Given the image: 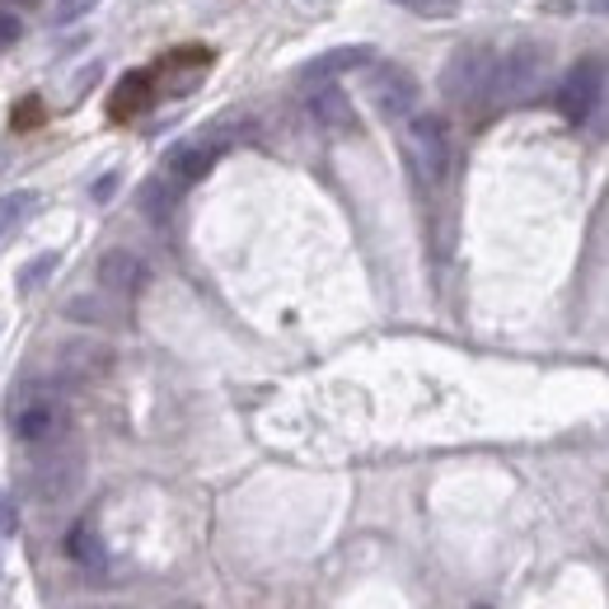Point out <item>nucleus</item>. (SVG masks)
<instances>
[{
  "mask_svg": "<svg viewBox=\"0 0 609 609\" xmlns=\"http://www.w3.org/2000/svg\"><path fill=\"white\" fill-rule=\"evenodd\" d=\"M370 48H333V52H319L314 62H305L301 66V81H309V85H319V81H333V75H343V71H361V66H370Z\"/></svg>",
  "mask_w": 609,
  "mask_h": 609,
  "instance_id": "obj_12",
  "label": "nucleus"
},
{
  "mask_svg": "<svg viewBox=\"0 0 609 609\" xmlns=\"http://www.w3.org/2000/svg\"><path fill=\"white\" fill-rule=\"evenodd\" d=\"M548 75H554V48L525 38V43H516L506 56H497V94H493V104H502V108L535 104L539 94L548 90Z\"/></svg>",
  "mask_w": 609,
  "mask_h": 609,
  "instance_id": "obj_2",
  "label": "nucleus"
},
{
  "mask_svg": "<svg viewBox=\"0 0 609 609\" xmlns=\"http://www.w3.org/2000/svg\"><path fill=\"white\" fill-rule=\"evenodd\" d=\"M605 75H609V62L596 52L567 66V75L554 90V104H558V113L567 117V123H591L596 117V108L605 99Z\"/></svg>",
  "mask_w": 609,
  "mask_h": 609,
  "instance_id": "obj_5",
  "label": "nucleus"
},
{
  "mask_svg": "<svg viewBox=\"0 0 609 609\" xmlns=\"http://www.w3.org/2000/svg\"><path fill=\"white\" fill-rule=\"evenodd\" d=\"M99 286L108 291V296H117V301H132V296H141V291L150 286V267H146L141 253L108 249L99 259Z\"/></svg>",
  "mask_w": 609,
  "mask_h": 609,
  "instance_id": "obj_10",
  "label": "nucleus"
},
{
  "mask_svg": "<svg viewBox=\"0 0 609 609\" xmlns=\"http://www.w3.org/2000/svg\"><path fill=\"white\" fill-rule=\"evenodd\" d=\"M389 6H399L408 14H422V19H450L460 10V0H389Z\"/></svg>",
  "mask_w": 609,
  "mask_h": 609,
  "instance_id": "obj_19",
  "label": "nucleus"
},
{
  "mask_svg": "<svg viewBox=\"0 0 609 609\" xmlns=\"http://www.w3.org/2000/svg\"><path fill=\"white\" fill-rule=\"evenodd\" d=\"M179 183H174L169 179V174H160V179H150L146 188H141V198H136V202H141V211L150 216V221H169V211H174V202H179Z\"/></svg>",
  "mask_w": 609,
  "mask_h": 609,
  "instance_id": "obj_14",
  "label": "nucleus"
},
{
  "mask_svg": "<svg viewBox=\"0 0 609 609\" xmlns=\"http://www.w3.org/2000/svg\"><path fill=\"white\" fill-rule=\"evenodd\" d=\"M56 263H62L56 253H38V259H33L24 272H19V291H24V296H29V291H38V286H43L52 272H56Z\"/></svg>",
  "mask_w": 609,
  "mask_h": 609,
  "instance_id": "obj_18",
  "label": "nucleus"
},
{
  "mask_svg": "<svg viewBox=\"0 0 609 609\" xmlns=\"http://www.w3.org/2000/svg\"><path fill=\"white\" fill-rule=\"evenodd\" d=\"M179 609H192V605H179Z\"/></svg>",
  "mask_w": 609,
  "mask_h": 609,
  "instance_id": "obj_25",
  "label": "nucleus"
},
{
  "mask_svg": "<svg viewBox=\"0 0 609 609\" xmlns=\"http://www.w3.org/2000/svg\"><path fill=\"white\" fill-rule=\"evenodd\" d=\"M586 10H596V14H609V0H581Z\"/></svg>",
  "mask_w": 609,
  "mask_h": 609,
  "instance_id": "obj_24",
  "label": "nucleus"
},
{
  "mask_svg": "<svg viewBox=\"0 0 609 609\" xmlns=\"http://www.w3.org/2000/svg\"><path fill=\"white\" fill-rule=\"evenodd\" d=\"M0 6H10V10H33V6H43V0H0Z\"/></svg>",
  "mask_w": 609,
  "mask_h": 609,
  "instance_id": "obj_23",
  "label": "nucleus"
},
{
  "mask_svg": "<svg viewBox=\"0 0 609 609\" xmlns=\"http://www.w3.org/2000/svg\"><path fill=\"white\" fill-rule=\"evenodd\" d=\"M19 529V511H14V497L0 487V535H14Z\"/></svg>",
  "mask_w": 609,
  "mask_h": 609,
  "instance_id": "obj_22",
  "label": "nucleus"
},
{
  "mask_svg": "<svg viewBox=\"0 0 609 609\" xmlns=\"http://www.w3.org/2000/svg\"><path fill=\"white\" fill-rule=\"evenodd\" d=\"M146 90H150V75L146 71H132L123 85H117V99H113V117H127L146 104Z\"/></svg>",
  "mask_w": 609,
  "mask_h": 609,
  "instance_id": "obj_16",
  "label": "nucleus"
},
{
  "mask_svg": "<svg viewBox=\"0 0 609 609\" xmlns=\"http://www.w3.org/2000/svg\"><path fill=\"white\" fill-rule=\"evenodd\" d=\"M94 6H99V0H56L52 19H56V24H75V19H85Z\"/></svg>",
  "mask_w": 609,
  "mask_h": 609,
  "instance_id": "obj_20",
  "label": "nucleus"
},
{
  "mask_svg": "<svg viewBox=\"0 0 609 609\" xmlns=\"http://www.w3.org/2000/svg\"><path fill=\"white\" fill-rule=\"evenodd\" d=\"M309 117L324 132H333V136L357 132V108H351V94H343L333 81H319V85L309 90Z\"/></svg>",
  "mask_w": 609,
  "mask_h": 609,
  "instance_id": "obj_11",
  "label": "nucleus"
},
{
  "mask_svg": "<svg viewBox=\"0 0 609 609\" xmlns=\"http://www.w3.org/2000/svg\"><path fill=\"white\" fill-rule=\"evenodd\" d=\"M48 455L29 469V487L38 502H66L75 487H81V474H85V460L81 450L71 441H56V445H43Z\"/></svg>",
  "mask_w": 609,
  "mask_h": 609,
  "instance_id": "obj_6",
  "label": "nucleus"
},
{
  "mask_svg": "<svg viewBox=\"0 0 609 609\" xmlns=\"http://www.w3.org/2000/svg\"><path fill=\"white\" fill-rule=\"evenodd\" d=\"M14 14H19V10L0 6V52H6V48H14V43H19V33H24V24H19Z\"/></svg>",
  "mask_w": 609,
  "mask_h": 609,
  "instance_id": "obj_21",
  "label": "nucleus"
},
{
  "mask_svg": "<svg viewBox=\"0 0 609 609\" xmlns=\"http://www.w3.org/2000/svg\"><path fill=\"white\" fill-rule=\"evenodd\" d=\"M113 370V347L99 338H71L56 347V380L62 385H85Z\"/></svg>",
  "mask_w": 609,
  "mask_h": 609,
  "instance_id": "obj_9",
  "label": "nucleus"
},
{
  "mask_svg": "<svg viewBox=\"0 0 609 609\" xmlns=\"http://www.w3.org/2000/svg\"><path fill=\"white\" fill-rule=\"evenodd\" d=\"M33 207H38L33 192H10V198H0V234L14 230V225L24 221V216H29Z\"/></svg>",
  "mask_w": 609,
  "mask_h": 609,
  "instance_id": "obj_17",
  "label": "nucleus"
},
{
  "mask_svg": "<svg viewBox=\"0 0 609 609\" xmlns=\"http://www.w3.org/2000/svg\"><path fill=\"white\" fill-rule=\"evenodd\" d=\"M10 427L24 445H56L71 431V408L62 399V389L52 385H24L10 399Z\"/></svg>",
  "mask_w": 609,
  "mask_h": 609,
  "instance_id": "obj_1",
  "label": "nucleus"
},
{
  "mask_svg": "<svg viewBox=\"0 0 609 609\" xmlns=\"http://www.w3.org/2000/svg\"><path fill=\"white\" fill-rule=\"evenodd\" d=\"M366 99L376 104L380 117L389 123H403L418 108V81H412V71H403L399 62H370L366 66Z\"/></svg>",
  "mask_w": 609,
  "mask_h": 609,
  "instance_id": "obj_7",
  "label": "nucleus"
},
{
  "mask_svg": "<svg viewBox=\"0 0 609 609\" xmlns=\"http://www.w3.org/2000/svg\"><path fill=\"white\" fill-rule=\"evenodd\" d=\"M441 90H445V99L455 104V108H487L493 104V94H497V56L487 52V48H464L450 56V66L441 75Z\"/></svg>",
  "mask_w": 609,
  "mask_h": 609,
  "instance_id": "obj_3",
  "label": "nucleus"
},
{
  "mask_svg": "<svg viewBox=\"0 0 609 609\" xmlns=\"http://www.w3.org/2000/svg\"><path fill=\"white\" fill-rule=\"evenodd\" d=\"M66 554L81 563V567H90V573H99V567L108 563V548H104V539H99V529H94V525H75V529H71Z\"/></svg>",
  "mask_w": 609,
  "mask_h": 609,
  "instance_id": "obj_13",
  "label": "nucleus"
},
{
  "mask_svg": "<svg viewBox=\"0 0 609 609\" xmlns=\"http://www.w3.org/2000/svg\"><path fill=\"white\" fill-rule=\"evenodd\" d=\"M225 146H230V132H225V127H211L207 136L179 141V146H174V150L165 155V174H169V179L179 183V188H192V183H198L216 160H221V150H225Z\"/></svg>",
  "mask_w": 609,
  "mask_h": 609,
  "instance_id": "obj_8",
  "label": "nucleus"
},
{
  "mask_svg": "<svg viewBox=\"0 0 609 609\" xmlns=\"http://www.w3.org/2000/svg\"><path fill=\"white\" fill-rule=\"evenodd\" d=\"M66 314H71V319H81V324H99V328L123 324V309L108 305L104 296H75V301L66 305Z\"/></svg>",
  "mask_w": 609,
  "mask_h": 609,
  "instance_id": "obj_15",
  "label": "nucleus"
},
{
  "mask_svg": "<svg viewBox=\"0 0 609 609\" xmlns=\"http://www.w3.org/2000/svg\"><path fill=\"white\" fill-rule=\"evenodd\" d=\"M403 155L418 183L427 188H441L445 174H450V132L437 113H412L403 123Z\"/></svg>",
  "mask_w": 609,
  "mask_h": 609,
  "instance_id": "obj_4",
  "label": "nucleus"
}]
</instances>
